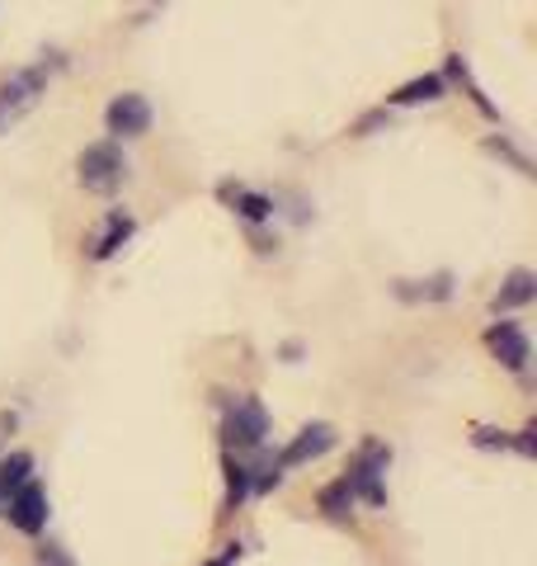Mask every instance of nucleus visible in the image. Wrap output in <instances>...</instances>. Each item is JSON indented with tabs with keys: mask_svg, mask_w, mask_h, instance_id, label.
Wrapping results in <instances>:
<instances>
[{
	"mask_svg": "<svg viewBox=\"0 0 537 566\" xmlns=\"http://www.w3.org/2000/svg\"><path fill=\"white\" fill-rule=\"evenodd\" d=\"M76 175L90 193H104V199H109V193H118L123 180H128V156H123L118 142H90L76 161Z\"/></svg>",
	"mask_w": 537,
	"mask_h": 566,
	"instance_id": "f257e3e1",
	"label": "nucleus"
},
{
	"mask_svg": "<svg viewBox=\"0 0 537 566\" xmlns=\"http://www.w3.org/2000/svg\"><path fill=\"white\" fill-rule=\"evenodd\" d=\"M48 76H52L48 66H20L0 81V133L14 128V123L48 95Z\"/></svg>",
	"mask_w": 537,
	"mask_h": 566,
	"instance_id": "f03ea898",
	"label": "nucleus"
},
{
	"mask_svg": "<svg viewBox=\"0 0 537 566\" xmlns=\"http://www.w3.org/2000/svg\"><path fill=\"white\" fill-rule=\"evenodd\" d=\"M222 434H227V449H260L268 439V411L260 397H236L227 406V420H222Z\"/></svg>",
	"mask_w": 537,
	"mask_h": 566,
	"instance_id": "7ed1b4c3",
	"label": "nucleus"
},
{
	"mask_svg": "<svg viewBox=\"0 0 537 566\" xmlns=\"http://www.w3.org/2000/svg\"><path fill=\"white\" fill-rule=\"evenodd\" d=\"M387 463H391V449L378 444V439H368L364 449H358L354 458V468L345 472V482L354 486V495H364L368 505H387Z\"/></svg>",
	"mask_w": 537,
	"mask_h": 566,
	"instance_id": "20e7f679",
	"label": "nucleus"
},
{
	"mask_svg": "<svg viewBox=\"0 0 537 566\" xmlns=\"http://www.w3.org/2000/svg\"><path fill=\"white\" fill-rule=\"evenodd\" d=\"M6 505H10V510H6V515H10V524L20 528V534L39 538L43 528H48V515H52V505H48V491H43L39 482H33V476H29L24 486H14V491L6 495Z\"/></svg>",
	"mask_w": 537,
	"mask_h": 566,
	"instance_id": "39448f33",
	"label": "nucleus"
},
{
	"mask_svg": "<svg viewBox=\"0 0 537 566\" xmlns=\"http://www.w3.org/2000/svg\"><path fill=\"white\" fill-rule=\"evenodd\" d=\"M151 99L137 95V91H123L109 99V109H104V128H109L114 137H147L151 133Z\"/></svg>",
	"mask_w": 537,
	"mask_h": 566,
	"instance_id": "423d86ee",
	"label": "nucleus"
},
{
	"mask_svg": "<svg viewBox=\"0 0 537 566\" xmlns=\"http://www.w3.org/2000/svg\"><path fill=\"white\" fill-rule=\"evenodd\" d=\"M486 349L509 368V374H528V364H533V340L518 322H491L486 326Z\"/></svg>",
	"mask_w": 537,
	"mask_h": 566,
	"instance_id": "0eeeda50",
	"label": "nucleus"
},
{
	"mask_svg": "<svg viewBox=\"0 0 537 566\" xmlns=\"http://www.w3.org/2000/svg\"><path fill=\"white\" fill-rule=\"evenodd\" d=\"M335 449V424H326V420H316V424H307L288 449H283L274 463L283 468V472H293V468H302V463H316V458H326Z\"/></svg>",
	"mask_w": 537,
	"mask_h": 566,
	"instance_id": "6e6552de",
	"label": "nucleus"
},
{
	"mask_svg": "<svg viewBox=\"0 0 537 566\" xmlns=\"http://www.w3.org/2000/svg\"><path fill=\"white\" fill-rule=\"evenodd\" d=\"M133 232H137V222H133L123 208H114V212H109V222H104V232L95 237V245H90V260H114L123 245H128Z\"/></svg>",
	"mask_w": 537,
	"mask_h": 566,
	"instance_id": "1a4fd4ad",
	"label": "nucleus"
},
{
	"mask_svg": "<svg viewBox=\"0 0 537 566\" xmlns=\"http://www.w3.org/2000/svg\"><path fill=\"white\" fill-rule=\"evenodd\" d=\"M537 297V274L533 270H514L495 293V312H514V307H528Z\"/></svg>",
	"mask_w": 537,
	"mask_h": 566,
	"instance_id": "9d476101",
	"label": "nucleus"
},
{
	"mask_svg": "<svg viewBox=\"0 0 537 566\" xmlns=\"http://www.w3.org/2000/svg\"><path fill=\"white\" fill-rule=\"evenodd\" d=\"M354 501H358L354 486L345 482V476H339V482H330L326 491L316 495V510H320V515H326L330 524H349V520H354Z\"/></svg>",
	"mask_w": 537,
	"mask_h": 566,
	"instance_id": "9b49d317",
	"label": "nucleus"
},
{
	"mask_svg": "<svg viewBox=\"0 0 537 566\" xmlns=\"http://www.w3.org/2000/svg\"><path fill=\"white\" fill-rule=\"evenodd\" d=\"M443 95H448L443 76H415V81H406L401 91H391V104H434Z\"/></svg>",
	"mask_w": 537,
	"mask_h": 566,
	"instance_id": "f8f14e48",
	"label": "nucleus"
},
{
	"mask_svg": "<svg viewBox=\"0 0 537 566\" xmlns=\"http://www.w3.org/2000/svg\"><path fill=\"white\" fill-rule=\"evenodd\" d=\"M250 476H255V468L241 463L236 453H227V515H231V510H241L245 495L255 491V486H250Z\"/></svg>",
	"mask_w": 537,
	"mask_h": 566,
	"instance_id": "ddd939ff",
	"label": "nucleus"
},
{
	"mask_svg": "<svg viewBox=\"0 0 537 566\" xmlns=\"http://www.w3.org/2000/svg\"><path fill=\"white\" fill-rule=\"evenodd\" d=\"M424 289H410L401 279L397 283V297L401 303H443V297H453V274H434V279H420Z\"/></svg>",
	"mask_w": 537,
	"mask_h": 566,
	"instance_id": "4468645a",
	"label": "nucleus"
},
{
	"mask_svg": "<svg viewBox=\"0 0 537 566\" xmlns=\"http://www.w3.org/2000/svg\"><path fill=\"white\" fill-rule=\"evenodd\" d=\"M29 476H33V453L14 449L10 458H0V505H6V495H10L14 486H24Z\"/></svg>",
	"mask_w": 537,
	"mask_h": 566,
	"instance_id": "2eb2a0df",
	"label": "nucleus"
},
{
	"mask_svg": "<svg viewBox=\"0 0 537 566\" xmlns=\"http://www.w3.org/2000/svg\"><path fill=\"white\" fill-rule=\"evenodd\" d=\"M448 76H453V81L462 85V91H467V95L476 99V109H481V114H486V118H499V114H495V104H491L486 95H481V91H476V81L467 76V62H462V57H448Z\"/></svg>",
	"mask_w": 537,
	"mask_h": 566,
	"instance_id": "dca6fc26",
	"label": "nucleus"
},
{
	"mask_svg": "<svg viewBox=\"0 0 537 566\" xmlns=\"http://www.w3.org/2000/svg\"><path fill=\"white\" fill-rule=\"evenodd\" d=\"M236 212H241V218H250V222H264L268 212H274V199H264V193H245V189H236Z\"/></svg>",
	"mask_w": 537,
	"mask_h": 566,
	"instance_id": "f3484780",
	"label": "nucleus"
},
{
	"mask_svg": "<svg viewBox=\"0 0 537 566\" xmlns=\"http://www.w3.org/2000/svg\"><path fill=\"white\" fill-rule=\"evenodd\" d=\"M486 147H491L495 156H505V161H514V170H518V175H533V166H528V156H518V151L509 147V142H505V137H491V142H486Z\"/></svg>",
	"mask_w": 537,
	"mask_h": 566,
	"instance_id": "a211bd4d",
	"label": "nucleus"
},
{
	"mask_svg": "<svg viewBox=\"0 0 537 566\" xmlns=\"http://www.w3.org/2000/svg\"><path fill=\"white\" fill-rule=\"evenodd\" d=\"M472 444L476 449H514V439L505 430H486V424H481V430L472 434Z\"/></svg>",
	"mask_w": 537,
	"mask_h": 566,
	"instance_id": "6ab92c4d",
	"label": "nucleus"
},
{
	"mask_svg": "<svg viewBox=\"0 0 537 566\" xmlns=\"http://www.w3.org/2000/svg\"><path fill=\"white\" fill-rule=\"evenodd\" d=\"M241 557H245V543L236 538V543H227V547H222V557H212L208 566H236Z\"/></svg>",
	"mask_w": 537,
	"mask_h": 566,
	"instance_id": "aec40b11",
	"label": "nucleus"
},
{
	"mask_svg": "<svg viewBox=\"0 0 537 566\" xmlns=\"http://www.w3.org/2000/svg\"><path fill=\"white\" fill-rule=\"evenodd\" d=\"M39 566H76V562H71L62 547H52V543H48V547H43V557H39Z\"/></svg>",
	"mask_w": 537,
	"mask_h": 566,
	"instance_id": "412c9836",
	"label": "nucleus"
}]
</instances>
